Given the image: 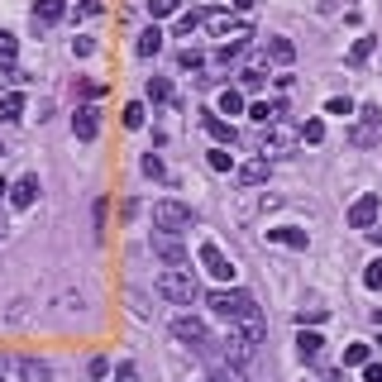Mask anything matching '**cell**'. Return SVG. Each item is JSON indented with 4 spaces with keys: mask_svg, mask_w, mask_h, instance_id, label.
<instances>
[{
    "mask_svg": "<svg viewBox=\"0 0 382 382\" xmlns=\"http://www.w3.org/2000/svg\"><path fill=\"white\" fill-rule=\"evenodd\" d=\"M325 115H353V100L349 96H330L325 100Z\"/></svg>",
    "mask_w": 382,
    "mask_h": 382,
    "instance_id": "36",
    "label": "cell"
},
{
    "mask_svg": "<svg viewBox=\"0 0 382 382\" xmlns=\"http://www.w3.org/2000/svg\"><path fill=\"white\" fill-rule=\"evenodd\" d=\"M91 378H110V358H91Z\"/></svg>",
    "mask_w": 382,
    "mask_h": 382,
    "instance_id": "44",
    "label": "cell"
},
{
    "mask_svg": "<svg viewBox=\"0 0 382 382\" xmlns=\"http://www.w3.org/2000/svg\"><path fill=\"white\" fill-rule=\"evenodd\" d=\"M120 120H125V129H143V100H129L120 110Z\"/></svg>",
    "mask_w": 382,
    "mask_h": 382,
    "instance_id": "28",
    "label": "cell"
},
{
    "mask_svg": "<svg viewBox=\"0 0 382 382\" xmlns=\"http://www.w3.org/2000/svg\"><path fill=\"white\" fill-rule=\"evenodd\" d=\"M210 311L220 320H244V316H254L258 301H254V291H244V286H220V291H210Z\"/></svg>",
    "mask_w": 382,
    "mask_h": 382,
    "instance_id": "1",
    "label": "cell"
},
{
    "mask_svg": "<svg viewBox=\"0 0 382 382\" xmlns=\"http://www.w3.org/2000/svg\"><path fill=\"white\" fill-rule=\"evenodd\" d=\"M148 100H172V81L167 77H148Z\"/></svg>",
    "mask_w": 382,
    "mask_h": 382,
    "instance_id": "29",
    "label": "cell"
},
{
    "mask_svg": "<svg viewBox=\"0 0 382 382\" xmlns=\"http://www.w3.org/2000/svg\"><path fill=\"white\" fill-rule=\"evenodd\" d=\"M272 244H286V249H306L311 244V234L306 229H291V224H277V229H268Z\"/></svg>",
    "mask_w": 382,
    "mask_h": 382,
    "instance_id": "17",
    "label": "cell"
},
{
    "mask_svg": "<svg viewBox=\"0 0 382 382\" xmlns=\"http://www.w3.org/2000/svg\"><path fill=\"white\" fill-rule=\"evenodd\" d=\"M239 86H244V91H258V86H263V67H244V72H239Z\"/></svg>",
    "mask_w": 382,
    "mask_h": 382,
    "instance_id": "34",
    "label": "cell"
},
{
    "mask_svg": "<svg viewBox=\"0 0 382 382\" xmlns=\"http://www.w3.org/2000/svg\"><path fill=\"white\" fill-rule=\"evenodd\" d=\"M296 134H301V143H320V139H325V120H306Z\"/></svg>",
    "mask_w": 382,
    "mask_h": 382,
    "instance_id": "31",
    "label": "cell"
},
{
    "mask_svg": "<svg viewBox=\"0 0 382 382\" xmlns=\"http://www.w3.org/2000/svg\"><path fill=\"white\" fill-rule=\"evenodd\" d=\"M325 382H344V373H325Z\"/></svg>",
    "mask_w": 382,
    "mask_h": 382,
    "instance_id": "50",
    "label": "cell"
},
{
    "mask_svg": "<svg viewBox=\"0 0 382 382\" xmlns=\"http://www.w3.org/2000/svg\"><path fill=\"white\" fill-rule=\"evenodd\" d=\"M5 368H10V358H5V353H0V378H5Z\"/></svg>",
    "mask_w": 382,
    "mask_h": 382,
    "instance_id": "52",
    "label": "cell"
},
{
    "mask_svg": "<svg viewBox=\"0 0 382 382\" xmlns=\"http://www.w3.org/2000/svg\"><path fill=\"white\" fill-rule=\"evenodd\" d=\"M143 172H148V177H162V158H158V153H143Z\"/></svg>",
    "mask_w": 382,
    "mask_h": 382,
    "instance_id": "41",
    "label": "cell"
},
{
    "mask_svg": "<svg viewBox=\"0 0 382 382\" xmlns=\"http://www.w3.org/2000/svg\"><path fill=\"white\" fill-rule=\"evenodd\" d=\"M196 24H201V10H191V15H182V19H177V33H182V38H187V33L196 29Z\"/></svg>",
    "mask_w": 382,
    "mask_h": 382,
    "instance_id": "40",
    "label": "cell"
},
{
    "mask_svg": "<svg viewBox=\"0 0 382 382\" xmlns=\"http://www.w3.org/2000/svg\"><path fill=\"white\" fill-rule=\"evenodd\" d=\"M196 258H201V268H206L210 277H215V282H234V263L224 258V249H220V244H210V239H206Z\"/></svg>",
    "mask_w": 382,
    "mask_h": 382,
    "instance_id": "7",
    "label": "cell"
},
{
    "mask_svg": "<svg viewBox=\"0 0 382 382\" xmlns=\"http://www.w3.org/2000/svg\"><path fill=\"white\" fill-rule=\"evenodd\" d=\"M177 5H182V0H148V15H153V19H162V15H172Z\"/></svg>",
    "mask_w": 382,
    "mask_h": 382,
    "instance_id": "38",
    "label": "cell"
},
{
    "mask_svg": "<svg viewBox=\"0 0 382 382\" xmlns=\"http://www.w3.org/2000/svg\"><path fill=\"white\" fill-rule=\"evenodd\" d=\"M291 143H301V134H296L291 125H282V120L263 125V158H268V153H286Z\"/></svg>",
    "mask_w": 382,
    "mask_h": 382,
    "instance_id": "8",
    "label": "cell"
},
{
    "mask_svg": "<svg viewBox=\"0 0 382 382\" xmlns=\"http://www.w3.org/2000/svg\"><path fill=\"white\" fill-rule=\"evenodd\" d=\"M378 129H382V105H363L358 110V125L349 129V143L353 148H373L378 143Z\"/></svg>",
    "mask_w": 382,
    "mask_h": 382,
    "instance_id": "5",
    "label": "cell"
},
{
    "mask_svg": "<svg viewBox=\"0 0 382 382\" xmlns=\"http://www.w3.org/2000/svg\"><path fill=\"white\" fill-rule=\"evenodd\" d=\"M172 334L182 339V344H191V349H210V344H215L201 316H177V320H172Z\"/></svg>",
    "mask_w": 382,
    "mask_h": 382,
    "instance_id": "6",
    "label": "cell"
},
{
    "mask_svg": "<svg viewBox=\"0 0 382 382\" xmlns=\"http://www.w3.org/2000/svg\"><path fill=\"white\" fill-rule=\"evenodd\" d=\"M38 191H43V187H38V172H24L15 187H10V206H15V210H29L33 201H38Z\"/></svg>",
    "mask_w": 382,
    "mask_h": 382,
    "instance_id": "12",
    "label": "cell"
},
{
    "mask_svg": "<svg viewBox=\"0 0 382 382\" xmlns=\"http://www.w3.org/2000/svg\"><path fill=\"white\" fill-rule=\"evenodd\" d=\"M0 153H5V148H0Z\"/></svg>",
    "mask_w": 382,
    "mask_h": 382,
    "instance_id": "53",
    "label": "cell"
},
{
    "mask_svg": "<svg viewBox=\"0 0 382 382\" xmlns=\"http://www.w3.org/2000/svg\"><path fill=\"white\" fill-rule=\"evenodd\" d=\"M368 363V344H344V368H363Z\"/></svg>",
    "mask_w": 382,
    "mask_h": 382,
    "instance_id": "32",
    "label": "cell"
},
{
    "mask_svg": "<svg viewBox=\"0 0 382 382\" xmlns=\"http://www.w3.org/2000/svg\"><path fill=\"white\" fill-rule=\"evenodd\" d=\"M201 24H206L210 33H234V29H239V24L224 15V10H206V15H201Z\"/></svg>",
    "mask_w": 382,
    "mask_h": 382,
    "instance_id": "21",
    "label": "cell"
},
{
    "mask_svg": "<svg viewBox=\"0 0 382 382\" xmlns=\"http://www.w3.org/2000/svg\"><path fill=\"white\" fill-rule=\"evenodd\" d=\"M239 182H244V187H258V182H268V158L244 162V167H239Z\"/></svg>",
    "mask_w": 382,
    "mask_h": 382,
    "instance_id": "20",
    "label": "cell"
},
{
    "mask_svg": "<svg viewBox=\"0 0 382 382\" xmlns=\"http://www.w3.org/2000/svg\"><path fill=\"white\" fill-rule=\"evenodd\" d=\"M191 224H196V215H191V206H182V201H158V206H153V229L182 234Z\"/></svg>",
    "mask_w": 382,
    "mask_h": 382,
    "instance_id": "3",
    "label": "cell"
},
{
    "mask_svg": "<svg viewBox=\"0 0 382 382\" xmlns=\"http://www.w3.org/2000/svg\"><path fill=\"white\" fill-rule=\"evenodd\" d=\"M0 382H5V378H0Z\"/></svg>",
    "mask_w": 382,
    "mask_h": 382,
    "instance_id": "54",
    "label": "cell"
},
{
    "mask_svg": "<svg viewBox=\"0 0 382 382\" xmlns=\"http://www.w3.org/2000/svg\"><path fill=\"white\" fill-rule=\"evenodd\" d=\"M373 48H378V38H373V33H363V38H358V43L349 48V63H353V67L368 63V58H373Z\"/></svg>",
    "mask_w": 382,
    "mask_h": 382,
    "instance_id": "26",
    "label": "cell"
},
{
    "mask_svg": "<svg viewBox=\"0 0 382 382\" xmlns=\"http://www.w3.org/2000/svg\"><path fill=\"white\" fill-rule=\"evenodd\" d=\"M363 382H382V363H363Z\"/></svg>",
    "mask_w": 382,
    "mask_h": 382,
    "instance_id": "47",
    "label": "cell"
},
{
    "mask_svg": "<svg viewBox=\"0 0 382 382\" xmlns=\"http://www.w3.org/2000/svg\"><path fill=\"white\" fill-rule=\"evenodd\" d=\"M210 167H215V172H229V167H234L229 148H220V143H215V148H210Z\"/></svg>",
    "mask_w": 382,
    "mask_h": 382,
    "instance_id": "35",
    "label": "cell"
},
{
    "mask_svg": "<svg viewBox=\"0 0 382 382\" xmlns=\"http://www.w3.org/2000/svg\"><path fill=\"white\" fill-rule=\"evenodd\" d=\"M378 210H382V196L378 191H363V196L349 206V224L353 229H373V224H378Z\"/></svg>",
    "mask_w": 382,
    "mask_h": 382,
    "instance_id": "9",
    "label": "cell"
},
{
    "mask_svg": "<svg viewBox=\"0 0 382 382\" xmlns=\"http://www.w3.org/2000/svg\"><path fill=\"white\" fill-rule=\"evenodd\" d=\"M153 286H158L162 301H172V306H191V301H196V291H201L196 277H191V268H162Z\"/></svg>",
    "mask_w": 382,
    "mask_h": 382,
    "instance_id": "2",
    "label": "cell"
},
{
    "mask_svg": "<svg viewBox=\"0 0 382 382\" xmlns=\"http://www.w3.org/2000/svg\"><path fill=\"white\" fill-rule=\"evenodd\" d=\"M239 110H244V96L224 86V91H220V115H239Z\"/></svg>",
    "mask_w": 382,
    "mask_h": 382,
    "instance_id": "30",
    "label": "cell"
},
{
    "mask_svg": "<svg viewBox=\"0 0 382 382\" xmlns=\"http://www.w3.org/2000/svg\"><path fill=\"white\" fill-rule=\"evenodd\" d=\"M63 15H67V0H33V10H29V19H33V29L38 33L53 29Z\"/></svg>",
    "mask_w": 382,
    "mask_h": 382,
    "instance_id": "11",
    "label": "cell"
},
{
    "mask_svg": "<svg viewBox=\"0 0 382 382\" xmlns=\"http://www.w3.org/2000/svg\"><path fill=\"white\" fill-rule=\"evenodd\" d=\"M115 382H139V368H134V363H120V368H115Z\"/></svg>",
    "mask_w": 382,
    "mask_h": 382,
    "instance_id": "42",
    "label": "cell"
},
{
    "mask_svg": "<svg viewBox=\"0 0 382 382\" xmlns=\"http://www.w3.org/2000/svg\"><path fill=\"white\" fill-rule=\"evenodd\" d=\"M363 234H368V239H373V244L382 249V224H373V229H363Z\"/></svg>",
    "mask_w": 382,
    "mask_h": 382,
    "instance_id": "48",
    "label": "cell"
},
{
    "mask_svg": "<svg viewBox=\"0 0 382 382\" xmlns=\"http://www.w3.org/2000/svg\"><path fill=\"white\" fill-rule=\"evenodd\" d=\"M177 63L187 67V72H196V67L206 63V58H201V53H196V48H182V53H177Z\"/></svg>",
    "mask_w": 382,
    "mask_h": 382,
    "instance_id": "39",
    "label": "cell"
},
{
    "mask_svg": "<svg viewBox=\"0 0 382 382\" xmlns=\"http://www.w3.org/2000/svg\"><path fill=\"white\" fill-rule=\"evenodd\" d=\"M201 125H206V134H210L215 143H220V148H234L239 134H234V125H229V120H220L215 110H206V115H201Z\"/></svg>",
    "mask_w": 382,
    "mask_h": 382,
    "instance_id": "14",
    "label": "cell"
},
{
    "mask_svg": "<svg viewBox=\"0 0 382 382\" xmlns=\"http://www.w3.org/2000/svg\"><path fill=\"white\" fill-rule=\"evenodd\" d=\"M0 120H5V125L24 120V96H19V91H5V96H0Z\"/></svg>",
    "mask_w": 382,
    "mask_h": 382,
    "instance_id": "19",
    "label": "cell"
},
{
    "mask_svg": "<svg viewBox=\"0 0 382 382\" xmlns=\"http://www.w3.org/2000/svg\"><path fill=\"white\" fill-rule=\"evenodd\" d=\"M229 5H234V10H249V5H254V0H229Z\"/></svg>",
    "mask_w": 382,
    "mask_h": 382,
    "instance_id": "49",
    "label": "cell"
},
{
    "mask_svg": "<svg viewBox=\"0 0 382 382\" xmlns=\"http://www.w3.org/2000/svg\"><path fill=\"white\" fill-rule=\"evenodd\" d=\"M15 58H19V38L10 29H0V67H15Z\"/></svg>",
    "mask_w": 382,
    "mask_h": 382,
    "instance_id": "24",
    "label": "cell"
},
{
    "mask_svg": "<svg viewBox=\"0 0 382 382\" xmlns=\"http://www.w3.org/2000/svg\"><path fill=\"white\" fill-rule=\"evenodd\" d=\"M363 286L368 291H382V258H373V263L363 268Z\"/></svg>",
    "mask_w": 382,
    "mask_h": 382,
    "instance_id": "33",
    "label": "cell"
},
{
    "mask_svg": "<svg viewBox=\"0 0 382 382\" xmlns=\"http://www.w3.org/2000/svg\"><path fill=\"white\" fill-rule=\"evenodd\" d=\"M320 349H325V339H320L316 330H306V325H301V334H296V353H301V363H316Z\"/></svg>",
    "mask_w": 382,
    "mask_h": 382,
    "instance_id": "16",
    "label": "cell"
},
{
    "mask_svg": "<svg viewBox=\"0 0 382 382\" xmlns=\"http://www.w3.org/2000/svg\"><path fill=\"white\" fill-rule=\"evenodd\" d=\"M153 254H158L167 268H187V249H182L177 234H167V229H153Z\"/></svg>",
    "mask_w": 382,
    "mask_h": 382,
    "instance_id": "10",
    "label": "cell"
},
{
    "mask_svg": "<svg viewBox=\"0 0 382 382\" xmlns=\"http://www.w3.org/2000/svg\"><path fill=\"white\" fill-rule=\"evenodd\" d=\"M158 48H162V29L153 24V29L139 33V58H158Z\"/></svg>",
    "mask_w": 382,
    "mask_h": 382,
    "instance_id": "23",
    "label": "cell"
},
{
    "mask_svg": "<svg viewBox=\"0 0 382 382\" xmlns=\"http://www.w3.org/2000/svg\"><path fill=\"white\" fill-rule=\"evenodd\" d=\"M215 344H220V358H224V363H239V368L258 353V344H254L244 330H234V325H229V334H224V339H215Z\"/></svg>",
    "mask_w": 382,
    "mask_h": 382,
    "instance_id": "4",
    "label": "cell"
},
{
    "mask_svg": "<svg viewBox=\"0 0 382 382\" xmlns=\"http://www.w3.org/2000/svg\"><path fill=\"white\" fill-rule=\"evenodd\" d=\"M244 43H249V29H234V33H229V43L215 48V63H234L239 53H244Z\"/></svg>",
    "mask_w": 382,
    "mask_h": 382,
    "instance_id": "18",
    "label": "cell"
},
{
    "mask_svg": "<svg viewBox=\"0 0 382 382\" xmlns=\"http://www.w3.org/2000/svg\"><path fill=\"white\" fill-rule=\"evenodd\" d=\"M210 382H249V378H244V368H239V363H224V358H220L215 373H210Z\"/></svg>",
    "mask_w": 382,
    "mask_h": 382,
    "instance_id": "25",
    "label": "cell"
},
{
    "mask_svg": "<svg viewBox=\"0 0 382 382\" xmlns=\"http://www.w3.org/2000/svg\"><path fill=\"white\" fill-rule=\"evenodd\" d=\"M15 373H19V382H53V368H48L43 358H33V353L15 358Z\"/></svg>",
    "mask_w": 382,
    "mask_h": 382,
    "instance_id": "15",
    "label": "cell"
},
{
    "mask_svg": "<svg viewBox=\"0 0 382 382\" xmlns=\"http://www.w3.org/2000/svg\"><path fill=\"white\" fill-rule=\"evenodd\" d=\"M72 134L91 143L96 134H100V110H96V105H77V115H72Z\"/></svg>",
    "mask_w": 382,
    "mask_h": 382,
    "instance_id": "13",
    "label": "cell"
},
{
    "mask_svg": "<svg viewBox=\"0 0 382 382\" xmlns=\"http://www.w3.org/2000/svg\"><path fill=\"white\" fill-rule=\"evenodd\" d=\"M100 10H105L100 0H81V5H77V15H100Z\"/></svg>",
    "mask_w": 382,
    "mask_h": 382,
    "instance_id": "46",
    "label": "cell"
},
{
    "mask_svg": "<svg viewBox=\"0 0 382 382\" xmlns=\"http://www.w3.org/2000/svg\"><path fill=\"white\" fill-rule=\"evenodd\" d=\"M325 320V306H301L296 311V325H320Z\"/></svg>",
    "mask_w": 382,
    "mask_h": 382,
    "instance_id": "37",
    "label": "cell"
},
{
    "mask_svg": "<svg viewBox=\"0 0 382 382\" xmlns=\"http://www.w3.org/2000/svg\"><path fill=\"white\" fill-rule=\"evenodd\" d=\"M268 53H272V63H291V58H296V43H291V38H272Z\"/></svg>",
    "mask_w": 382,
    "mask_h": 382,
    "instance_id": "27",
    "label": "cell"
},
{
    "mask_svg": "<svg viewBox=\"0 0 382 382\" xmlns=\"http://www.w3.org/2000/svg\"><path fill=\"white\" fill-rule=\"evenodd\" d=\"M0 196H10V182H5V177H0Z\"/></svg>",
    "mask_w": 382,
    "mask_h": 382,
    "instance_id": "51",
    "label": "cell"
},
{
    "mask_svg": "<svg viewBox=\"0 0 382 382\" xmlns=\"http://www.w3.org/2000/svg\"><path fill=\"white\" fill-rule=\"evenodd\" d=\"M105 210H110V206H105V201H96V206H91V220H96V234H100V229H105Z\"/></svg>",
    "mask_w": 382,
    "mask_h": 382,
    "instance_id": "43",
    "label": "cell"
},
{
    "mask_svg": "<svg viewBox=\"0 0 382 382\" xmlns=\"http://www.w3.org/2000/svg\"><path fill=\"white\" fill-rule=\"evenodd\" d=\"M91 48H96L91 38H72V58H86V53H91Z\"/></svg>",
    "mask_w": 382,
    "mask_h": 382,
    "instance_id": "45",
    "label": "cell"
},
{
    "mask_svg": "<svg viewBox=\"0 0 382 382\" xmlns=\"http://www.w3.org/2000/svg\"><path fill=\"white\" fill-rule=\"evenodd\" d=\"M249 115H254L258 125H272V120H282V105H277V100H254Z\"/></svg>",
    "mask_w": 382,
    "mask_h": 382,
    "instance_id": "22",
    "label": "cell"
}]
</instances>
